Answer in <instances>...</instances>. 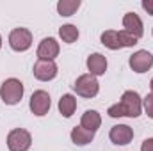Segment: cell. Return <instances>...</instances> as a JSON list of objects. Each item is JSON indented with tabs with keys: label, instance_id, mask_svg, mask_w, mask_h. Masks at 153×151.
I'll return each mask as SVG.
<instances>
[{
	"label": "cell",
	"instance_id": "1",
	"mask_svg": "<svg viewBox=\"0 0 153 151\" xmlns=\"http://www.w3.org/2000/svg\"><path fill=\"white\" fill-rule=\"evenodd\" d=\"M143 110V100L135 91H125L121 101L109 109L111 117H139Z\"/></svg>",
	"mask_w": 153,
	"mask_h": 151
},
{
	"label": "cell",
	"instance_id": "2",
	"mask_svg": "<svg viewBox=\"0 0 153 151\" xmlns=\"http://www.w3.org/2000/svg\"><path fill=\"white\" fill-rule=\"evenodd\" d=\"M102 44H105L111 50H119V48L137 44V39L126 30H105L102 34Z\"/></svg>",
	"mask_w": 153,
	"mask_h": 151
},
{
	"label": "cell",
	"instance_id": "3",
	"mask_svg": "<svg viewBox=\"0 0 153 151\" xmlns=\"http://www.w3.org/2000/svg\"><path fill=\"white\" fill-rule=\"evenodd\" d=\"M23 96V84L16 78H7L0 87V98L5 105H16Z\"/></svg>",
	"mask_w": 153,
	"mask_h": 151
},
{
	"label": "cell",
	"instance_id": "4",
	"mask_svg": "<svg viewBox=\"0 0 153 151\" xmlns=\"http://www.w3.org/2000/svg\"><path fill=\"white\" fill-rule=\"evenodd\" d=\"M73 89L82 98H94L98 94V91H100V84L91 73H87V75H82L76 78Z\"/></svg>",
	"mask_w": 153,
	"mask_h": 151
},
{
	"label": "cell",
	"instance_id": "5",
	"mask_svg": "<svg viewBox=\"0 0 153 151\" xmlns=\"http://www.w3.org/2000/svg\"><path fill=\"white\" fill-rule=\"evenodd\" d=\"M30 144H32V137L23 128H16L7 135V148L11 151H27Z\"/></svg>",
	"mask_w": 153,
	"mask_h": 151
},
{
	"label": "cell",
	"instance_id": "6",
	"mask_svg": "<svg viewBox=\"0 0 153 151\" xmlns=\"http://www.w3.org/2000/svg\"><path fill=\"white\" fill-rule=\"evenodd\" d=\"M9 44L14 52H25L32 44V34L27 29H14L9 34Z\"/></svg>",
	"mask_w": 153,
	"mask_h": 151
},
{
	"label": "cell",
	"instance_id": "7",
	"mask_svg": "<svg viewBox=\"0 0 153 151\" xmlns=\"http://www.w3.org/2000/svg\"><path fill=\"white\" fill-rule=\"evenodd\" d=\"M128 62H130V68L135 73H144L153 66V55L150 52H146V50H139L134 55H130Z\"/></svg>",
	"mask_w": 153,
	"mask_h": 151
},
{
	"label": "cell",
	"instance_id": "8",
	"mask_svg": "<svg viewBox=\"0 0 153 151\" xmlns=\"http://www.w3.org/2000/svg\"><path fill=\"white\" fill-rule=\"evenodd\" d=\"M50 105H52V101H50V94L46 91H36L30 96L29 107H30L32 114H36V115H45L50 110Z\"/></svg>",
	"mask_w": 153,
	"mask_h": 151
},
{
	"label": "cell",
	"instance_id": "9",
	"mask_svg": "<svg viewBox=\"0 0 153 151\" xmlns=\"http://www.w3.org/2000/svg\"><path fill=\"white\" fill-rule=\"evenodd\" d=\"M34 76L41 80V82H48L53 80L57 76V64L53 61H41L38 59V62L34 64Z\"/></svg>",
	"mask_w": 153,
	"mask_h": 151
},
{
	"label": "cell",
	"instance_id": "10",
	"mask_svg": "<svg viewBox=\"0 0 153 151\" xmlns=\"http://www.w3.org/2000/svg\"><path fill=\"white\" fill-rule=\"evenodd\" d=\"M59 55V43L53 38H45L38 46V57L41 61H53Z\"/></svg>",
	"mask_w": 153,
	"mask_h": 151
},
{
	"label": "cell",
	"instance_id": "11",
	"mask_svg": "<svg viewBox=\"0 0 153 151\" xmlns=\"http://www.w3.org/2000/svg\"><path fill=\"white\" fill-rule=\"evenodd\" d=\"M109 137H111V141H112L114 144L125 146V144H128V142L134 139V130H132L128 124H116V126H112Z\"/></svg>",
	"mask_w": 153,
	"mask_h": 151
},
{
	"label": "cell",
	"instance_id": "12",
	"mask_svg": "<svg viewBox=\"0 0 153 151\" xmlns=\"http://www.w3.org/2000/svg\"><path fill=\"white\" fill-rule=\"evenodd\" d=\"M123 27H125V30H126L128 34H132L135 39L143 38V34H144L143 21H141V18H139L135 13H126V14L123 16Z\"/></svg>",
	"mask_w": 153,
	"mask_h": 151
},
{
	"label": "cell",
	"instance_id": "13",
	"mask_svg": "<svg viewBox=\"0 0 153 151\" xmlns=\"http://www.w3.org/2000/svg\"><path fill=\"white\" fill-rule=\"evenodd\" d=\"M87 70L91 71L93 76H100L107 70V59L102 53H93L87 57Z\"/></svg>",
	"mask_w": 153,
	"mask_h": 151
},
{
	"label": "cell",
	"instance_id": "14",
	"mask_svg": "<svg viewBox=\"0 0 153 151\" xmlns=\"http://www.w3.org/2000/svg\"><path fill=\"white\" fill-rule=\"evenodd\" d=\"M80 124H82V128H85V130H89V132L94 133L100 128V124H102V117H100V114L96 112V110H85L84 115H82Z\"/></svg>",
	"mask_w": 153,
	"mask_h": 151
},
{
	"label": "cell",
	"instance_id": "15",
	"mask_svg": "<svg viewBox=\"0 0 153 151\" xmlns=\"http://www.w3.org/2000/svg\"><path fill=\"white\" fill-rule=\"evenodd\" d=\"M93 139H94V133L89 132V130H85V128H82V126H75L71 130V141L75 142L76 146H85Z\"/></svg>",
	"mask_w": 153,
	"mask_h": 151
},
{
	"label": "cell",
	"instance_id": "16",
	"mask_svg": "<svg viewBox=\"0 0 153 151\" xmlns=\"http://www.w3.org/2000/svg\"><path fill=\"white\" fill-rule=\"evenodd\" d=\"M75 109H76V98L73 94H64L59 100V110H61V114L64 117H71Z\"/></svg>",
	"mask_w": 153,
	"mask_h": 151
},
{
	"label": "cell",
	"instance_id": "17",
	"mask_svg": "<svg viewBox=\"0 0 153 151\" xmlns=\"http://www.w3.org/2000/svg\"><path fill=\"white\" fill-rule=\"evenodd\" d=\"M80 7V0H61L57 4V11L61 16H71Z\"/></svg>",
	"mask_w": 153,
	"mask_h": 151
},
{
	"label": "cell",
	"instance_id": "18",
	"mask_svg": "<svg viewBox=\"0 0 153 151\" xmlns=\"http://www.w3.org/2000/svg\"><path fill=\"white\" fill-rule=\"evenodd\" d=\"M59 36L62 38L64 43H75L76 39H78V29H76L75 25H62L61 29H59Z\"/></svg>",
	"mask_w": 153,
	"mask_h": 151
},
{
	"label": "cell",
	"instance_id": "19",
	"mask_svg": "<svg viewBox=\"0 0 153 151\" xmlns=\"http://www.w3.org/2000/svg\"><path fill=\"white\" fill-rule=\"evenodd\" d=\"M143 103H144V110L148 114V117L153 119V94H148V96L143 100Z\"/></svg>",
	"mask_w": 153,
	"mask_h": 151
},
{
	"label": "cell",
	"instance_id": "20",
	"mask_svg": "<svg viewBox=\"0 0 153 151\" xmlns=\"http://www.w3.org/2000/svg\"><path fill=\"white\" fill-rule=\"evenodd\" d=\"M141 151H153V139H146L141 146Z\"/></svg>",
	"mask_w": 153,
	"mask_h": 151
},
{
	"label": "cell",
	"instance_id": "21",
	"mask_svg": "<svg viewBox=\"0 0 153 151\" xmlns=\"http://www.w3.org/2000/svg\"><path fill=\"white\" fill-rule=\"evenodd\" d=\"M143 7L148 14H153V0H144L143 2Z\"/></svg>",
	"mask_w": 153,
	"mask_h": 151
},
{
	"label": "cell",
	"instance_id": "22",
	"mask_svg": "<svg viewBox=\"0 0 153 151\" xmlns=\"http://www.w3.org/2000/svg\"><path fill=\"white\" fill-rule=\"evenodd\" d=\"M150 85H152V91H153V78H152V84H150Z\"/></svg>",
	"mask_w": 153,
	"mask_h": 151
},
{
	"label": "cell",
	"instance_id": "23",
	"mask_svg": "<svg viewBox=\"0 0 153 151\" xmlns=\"http://www.w3.org/2000/svg\"><path fill=\"white\" fill-rule=\"evenodd\" d=\"M0 48H2V38H0Z\"/></svg>",
	"mask_w": 153,
	"mask_h": 151
}]
</instances>
